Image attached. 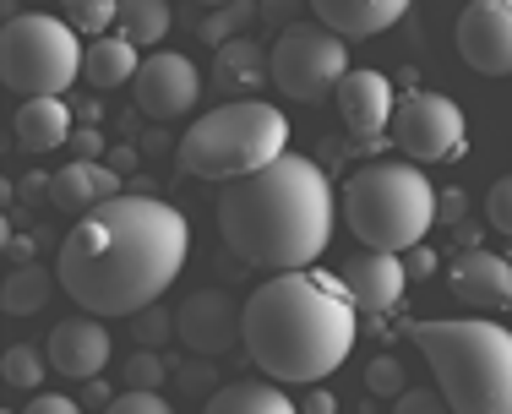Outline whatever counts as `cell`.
<instances>
[{
    "mask_svg": "<svg viewBox=\"0 0 512 414\" xmlns=\"http://www.w3.org/2000/svg\"><path fill=\"white\" fill-rule=\"evenodd\" d=\"M393 142L414 164H453L469 148V120H463V109L447 93L414 88L393 109Z\"/></svg>",
    "mask_w": 512,
    "mask_h": 414,
    "instance_id": "cell-9",
    "label": "cell"
},
{
    "mask_svg": "<svg viewBox=\"0 0 512 414\" xmlns=\"http://www.w3.org/2000/svg\"><path fill=\"white\" fill-rule=\"evenodd\" d=\"M44 371H50V355L33 344H6V387L11 393H39Z\"/></svg>",
    "mask_w": 512,
    "mask_h": 414,
    "instance_id": "cell-25",
    "label": "cell"
},
{
    "mask_svg": "<svg viewBox=\"0 0 512 414\" xmlns=\"http://www.w3.org/2000/svg\"><path fill=\"white\" fill-rule=\"evenodd\" d=\"M458 55L480 77H512V0H469L463 6Z\"/></svg>",
    "mask_w": 512,
    "mask_h": 414,
    "instance_id": "cell-11",
    "label": "cell"
},
{
    "mask_svg": "<svg viewBox=\"0 0 512 414\" xmlns=\"http://www.w3.org/2000/svg\"><path fill=\"white\" fill-rule=\"evenodd\" d=\"M44 355H50V371H60L66 382H93V376H104V365L115 360V338H109L104 316H66V322L50 327V344H44Z\"/></svg>",
    "mask_w": 512,
    "mask_h": 414,
    "instance_id": "cell-13",
    "label": "cell"
},
{
    "mask_svg": "<svg viewBox=\"0 0 512 414\" xmlns=\"http://www.w3.org/2000/svg\"><path fill=\"white\" fill-rule=\"evenodd\" d=\"M300 414H338V398H333V393H322V387H316V393L306 398V404H300Z\"/></svg>",
    "mask_w": 512,
    "mask_h": 414,
    "instance_id": "cell-37",
    "label": "cell"
},
{
    "mask_svg": "<svg viewBox=\"0 0 512 414\" xmlns=\"http://www.w3.org/2000/svg\"><path fill=\"white\" fill-rule=\"evenodd\" d=\"M344 224L365 251H398L409 257L425 246V229L436 224V186L414 158H376L344 180Z\"/></svg>",
    "mask_w": 512,
    "mask_h": 414,
    "instance_id": "cell-5",
    "label": "cell"
},
{
    "mask_svg": "<svg viewBox=\"0 0 512 414\" xmlns=\"http://www.w3.org/2000/svg\"><path fill=\"white\" fill-rule=\"evenodd\" d=\"M344 284L355 295L360 316H387L398 311V300L409 289V262L398 251H360V257L344 262Z\"/></svg>",
    "mask_w": 512,
    "mask_h": 414,
    "instance_id": "cell-15",
    "label": "cell"
},
{
    "mask_svg": "<svg viewBox=\"0 0 512 414\" xmlns=\"http://www.w3.org/2000/svg\"><path fill=\"white\" fill-rule=\"evenodd\" d=\"M240 322H246V306H235L224 289H197V295L175 311V338L191 355L218 360L240 344Z\"/></svg>",
    "mask_w": 512,
    "mask_h": 414,
    "instance_id": "cell-12",
    "label": "cell"
},
{
    "mask_svg": "<svg viewBox=\"0 0 512 414\" xmlns=\"http://www.w3.org/2000/svg\"><path fill=\"white\" fill-rule=\"evenodd\" d=\"M131 322V338H137V349H164V338H175V316L169 311H137V316H126Z\"/></svg>",
    "mask_w": 512,
    "mask_h": 414,
    "instance_id": "cell-28",
    "label": "cell"
},
{
    "mask_svg": "<svg viewBox=\"0 0 512 414\" xmlns=\"http://www.w3.org/2000/svg\"><path fill=\"white\" fill-rule=\"evenodd\" d=\"M485 224H491L496 235H512V175H502L491 186V197H485Z\"/></svg>",
    "mask_w": 512,
    "mask_h": 414,
    "instance_id": "cell-31",
    "label": "cell"
},
{
    "mask_svg": "<svg viewBox=\"0 0 512 414\" xmlns=\"http://www.w3.org/2000/svg\"><path fill=\"white\" fill-rule=\"evenodd\" d=\"M365 387H371L376 398H398V393H409V376L393 355H376L371 365H365Z\"/></svg>",
    "mask_w": 512,
    "mask_h": 414,
    "instance_id": "cell-29",
    "label": "cell"
},
{
    "mask_svg": "<svg viewBox=\"0 0 512 414\" xmlns=\"http://www.w3.org/2000/svg\"><path fill=\"white\" fill-rule=\"evenodd\" d=\"M213 82H218L224 93L251 99V93H262L267 82H273V55H267L262 44H251V39H229V44H218Z\"/></svg>",
    "mask_w": 512,
    "mask_h": 414,
    "instance_id": "cell-20",
    "label": "cell"
},
{
    "mask_svg": "<svg viewBox=\"0 0 512 414\" xmlns=\"http://www.w3.org/2000/svg\"><path fill=\"white\" fill-rule=\"evenodd\" d=\"M218 235L240 262L267 273L311 267L333 240V180L300 153L273 158L256 175L224 180Z\"/></svg>",
    "mask_w": 512,
    "mask_h": 414,
    "instance_id": "cell-3",
    "label": "cell"
},
{
    "mask_svg": "<svg viewBox=\"0 0 512 414\" xmlns=\"http://www.w3.org/2000/svg\"><path fill=\"white\" fill-rule=\"evenodd\" d=\"M115 197H120V169L104 164V158H71V164L55 169V180H50V202L71 218L93 213V207H104Z\"/></svg>",
    "mask_w": 512,
    "mask_h": 414,
    "instance_id": "cell-16",
    "label": "cell"
},
{
    "mask_svg": "<svg viewBox=\"0 0 512 414\" xmlns=\"http://www.w3.org/2000/svg\"><path fill=\"white\" fill-rule=\"evenodd\" d=\"M109 164H115L120 175H126V169H137V148H115V153H109Z\"/></svg>",
    "mask_w": 512,
    "mask_h": 414,
    "instance_id": "cell-39",
    "label": "cell"
},
{
    "mask_svg": "<svg viewBox=\"0 0 512 414\" xmlns=\"http://www.w3.org/2000/svg\"><path fill=\"white\" fill-rule=\"evenodd\" d=\"M126 387H137V393H158V387H164V360H158V349H137V355L126 360Z\"/></svg>",
    "mask_w": 512,
    "mask_h": 414,
    "instance_id": "cell-30",
    "label": "cell"
},
{
    "mask_svg": "<svg viewBox=\"0 0 512 414\" xmlns=\"http://www.w3.org/2000/svg\"><path fill=\"white\" fill-rule=\"evenodd\" d=\"M197 6H229V0H197Z\"/></svg>",
    "mask_w": 512,
    "mask_h": 414,
    "instance_id": "cell-40",
    "label": "cell"
},
{
    "mask_svg": "<svg viewBox=\"0 0 512 414\" xmlns=\"http://www.w3.org/2000/svg\"><path fill=\"white\" fill-rule=\"evenodd\" d=\"M169 6L164 0H120V11H115V33L120 39H131L137 50H148V44H158L169 33Z\"/></svg>",
    "mask_w": 512,
    "mask_h": 414,
    "instance_id": "cell-24",
    "label": "cell"
},
{
    "mask_svg": "<svg viewBox=\"0 0 512 414\" xmlns=\"http://www.w3.org/2000/svg\"><path fill=\"white\" fill-rule=\"evenodd\" d=\"M414 344L425 349L436 393L453 414H512V333L485 316L458 322H414Z\"/></svg>",
    "mask_w": 512,
    "mask_h": 414,
    "instance_id": "cell-4",
    "label": "cell"
},
{
    "mask_svg": "<svg viewBox=\"0 0 512 414\" xmlns=\"http://www.w3.org/2000/svg\"><path fill=\"white\" fill-rule=\"evenodd\" d=\"M273 88L289 104H322L338 93V82L349 77V44L344 33H333L327 22H289L273 39Z\"/></svg>",
    "mask_w": 512,
    "mask_h": 414,
    "instance_id": "cell-8",
    "label": "cell"
},
{
    "mask_svg": "<svg viewBox=\"0 0 512 414\" xmlns=\"http://www.w3.org/2000/svg\"><path fill=\"white\" fill-rule=\"evenodd\" d=\"M289 153V120L267 99H229L191 120L175 142V164L191 180H240Z\"/></svg>",
    "mask_w": 512,
    "mask_h": 414,
    "instance_id": "cell-6",
    "label": "cell"
},
{
    "mask_svg": "<svg viewBox=\"0 0 512 414\" xmlns=\"http://www.w3.org/2000/svg\"><path fill=\"white\" fill-rule=\"evenodd\" d=\"M131 99H137V109L148 120H180L191 115L202 99V71L191 55H175V50H153L148 60H142L137 82H131Z\"/></svg>",
    "mask_w": 512,
    "mask_h": 414,
    "instance_id": "cell-10",
    "label": "cell"
},
{
    "mask_svg": "<svg viewBox=\"0 0 512 414\" xmlns=\"http://www.w3.org/2000/svg\"><path fill=\"white\" fill-rule=\"evenodd\" d=\"M191 257V224L158 197H115L82 213L55 251L60 289L88 316H137L164 300Z\"/></svg>",
    "mask_w": 512,
    "mask_h": 414,
    "instance_id": "cell-1",
    "label": "cell"
},
{
    "mask_svg": "<svg viewBox=\"0 0 512 414\" xmlns=\"http://www.w3.org/2000/svg\"><path fill=\"white\" fill-rule=\"evenodd\" d=\"M202 414H300V404L284 393V387L267 376V382H229L207 398Z\"/></svg>",
    "mask_w": 512,
    "mask_h": 414,
    "instance_id": "cell-22",
    "label": "cell"
},
{
    "mask_svg": "<svg viewBox=\"0 0 512 414\" xmlns=\"http://www.w3.org/2000/svg\"><path fill=\"white\" fill-rule=\"evenodd\" d=\"M142 71V55L131 39H120V33H99V39L88 44V55H82V82L99 93H115L126 88V82H137Z\"/></svg>",
    "mask_w": 512,
    "mask_h": 414,
    "instance_id": "cell-21",
    "label": "cell"
},
{
    "mask_svg": "<svg viewBox=\"0 0 512 414\" xmlns=\"http://www.w3.org/2000/svg\"><path fill=\"white\" fill-rule=\"evenodd\" d=\"M360 338V306L349 295L344 273L322 267H289L251 289L240 344L251 365L273 382H306L316 387L349 360Z\"/></svg>",
    "mask_w": 512,
    "mask_h": 414,
    "instance_id": "cell-2",
    "label": "cell"
},
{
    "mask_svg": "<svg viewBox=\"0 0 512 414\" xmlns=\"http://www.w3.org/2000/svg\"><path fill=\"white\" fill-rule=\"evenodd\" d=\"M333 104H338V120H344V131L355 142H376L382 131H393V82L382 77V71H349L344 82H338V93H333Z\"/></svg>",
    "mask_w": 512,
    "mask_h": 414,
    "instance_id": "cell-14",
    "label": "cell"
},
{
    "mask_svg": "<svg viewBox=\"0 0 512 414\" xmlns=\"http://www.w3.org/2000/svg\"><path fill=\"white\" fill-rule=\"evenodd\" d=\"M453 295L474 311H496L512 300V262L496 257V251H463L453 267Z\"/></svg>",
    "mask_w": 512,
    "mask_h": 414,
    "instance_id": "cell-17",
    "label": "cell"
},
{
    "mask_svg": "<svg viewBox=\"0 0 512 414\" xmlns=\"http://www.w3.org/2000/svg\"><path fill=\"white\" fill-rule=\"evenodd\" d=\"M55 6H60V17H66L77 33H93V39H99L109 22H115L120 0H55Z\"/></svg>",
    "mask_w": 512,
    "mask_h": 414,
    "instance_id": "cell-26",
    "label": "cell"
},
{
    "mask_svg": "<svg viewBox=\"0 0 512 414\" xmlns=\"http://www.w3.org/2000/svg\"><path fill=\"white\" fill-rule=\"evenodd\" d=\"M251 17H256V6H235V0H229V6H213V17L202 22V39L213 44V50L229 44V39H246Z\"/></svg>",
    "mask_w": 512,
    "mask_h": 414,
    "instance_id": "cell-27",
    "label": "cell"
},
{
    "mask_svg": "<svg viewBox=\"0 0 512 414\" xmlns=\"http://www.w3.org/2000/svg\"><path fill=\"white\" fill-rule=\"evenodd\" d=\"M109 398H115V393H109L99 376H93V382H82V404H109Z\"/></svg>",
    "mask_w": 512,
    "mask_h": 414,
    "instance_id": "cell-38",
    "label": "cell"
},
{
    "mask_svg": "<svg viewBox=\"0 0 512 414\" xmlns=\"http://www.w3.org/2000/svg\"><path fill=\"white\" fill-rule=\"evenodd\" d=\"M393 414H453V404L442 393H398Z\"/></svg>",
    "mask_w": 512,
    "mask_h": 414,
    "instance_id": "cell-33",
    "label": "cell"
},
{
    "mask_svg": "<svg viewBox=\"0 0 512 414\" xmlns=\"http://www.w3.org/2000/svg\"><path fill=\"white\" fill-rule=\"evenodd\" d=\"M82 55H88V44H77V28L66 17H44V11H22L0 33V77L22 99L66 93L82 77Z\"/></svg>",
    "mask_w": 512,
    "mask_h": 414,
    "instance_id": "cell-7",
    "label": "cell"
},
{
    "mask_svg": "<svg viewBox=\"0 0 512 414\" xmlns=\"http://www.w3.org/2000/svg\"><path fill=\"white\" fill-rule=\"evenodd\" d=\"M414 0H311L316 22H327L344 39H376V33L398 28L409 17Z\"/></svg>",
    "mask_w": 512,
    "mask_h": 414,
    "instance_id": "cell-19",
    "label": "cell"
},
{
    "mask_svg": "<svg viewBox=\"0 0 512 414\" xmlns=\"http://www.w3.org/2000/svg\"><path fill=\"white\" fill-rule=\"evenodd\" d=\"M66 148H71V158H104L109 137H104L99 126H77V131H71V142H66Z\"/></svg>",
    "mask_w": 512,
    "mask_h": 414,
    "instance_id": "cell-34",
    "label": "cell"
},
{
    "mask_svg": "<svg viewBox=\"0 0 512 414\" xmlns=\"http://www.w3.org/2000/svg\"><path fill=\"white\" fill-rule=\"evenodd\" d=\"M60 273H50V267L39 262H11L6 267V289H0V300H6V316H39L44 306H50Z\"/></svg>",
    "mask_w": 512,
    "mask_h": 414,
    "instance_id": "cell-23",
    "label": "cell"
},
{
    "mask_svg": "<svg viewBox=\"0 0 512 414\" xmlns=\"http://www.w3.org/2000/svg\"><path fill=\"white\" fill-rule=\"evenodd\" d=\"M71 109L60 93H39V99H22L17 104V115H11V137H17V148L22 153H55V148H66L71 142Z\"/></svg>",
    "mask_w": 512,
    "mask_h": 414,
    "instance_id": "cell-18",
    "label": "cell"
},
{
    "mask_svg": "<svg viewBox=\"0 0 512 414\" xmlns=\"http://www.w3.org/2000/svg\"><path fill=\"white\" fill-rule=\"evenodd\" d=\"M436 273V251L431 246H414L409 251V278H431Z\"/></svg>",
    "mask_w": 512,
    "mask_h": 414,
    "instance_id": "cell-36",
    "label": "cell"
},
{
    "mask_svg": "<svg viewBox=\"0 0 512 414\" xmlns=\"http://www.w3.org/2000/svg\"><path fill=\"white\" fill-rule=\"evenodd\" d=\"M104 414H175L169 409V398H158V393H137V387H126L120 398H109Z\"/></svg>",
    "mask_w": 512,
    "mask_h": 414,
    "instance_id": "cell-32",
    "label": "cell"
},
{
    "mask_svg": "<svg viewBox=\"0 0 512 414\" xmlns=\"http://www.w3.org/2000/svg\"><path fill=\"white\" fill-rule=\"evenodd\" d=\"M17 414H82V404H77V398H66V393H33Z\"/></svg>",
    "mask_w": 512,
    "mask_h": 414,
    "instance_id": "cell-35",
    "label": "cell"
}]
</instances>
